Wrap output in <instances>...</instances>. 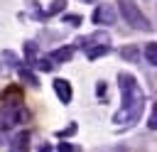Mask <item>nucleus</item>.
Segmentation results:
<instances>
[{
	"mask_svg": "<svg viewBox=\"0 0 157 152\" xmlns=\"http://www.w3.org/2000/svg\"><path fill=\"white\" fill-rule=\"evenodd\" d=\"M118 83H120V93H123V105L120 110L113 115V123L115 125H135L142 115V108H145V96H142V88L137 86L135 76L130 74H118Z\"/></svg>",
	"mask_w": 157,
	"mask_h": 152,
	"instance_id": "nucleus-1",
	"label": "nucleus"
},
{
	"mask_svg": "<svg viewBox=\"0 0 157 152\" xmlns=\"http://www.w3.org/2000/svg\"><path fill=\"white\" fill-rule=\"evenodd\" d=\"M118 7H120V12H123V17H125V22L130 27H135V29H152L150 20L142 15V10L135 5V0H118Z\"/></svg>",
	"mask_w": 157,
	"mask_h": 152,
	"instance_id": "nucleus-2",
	"label": "nucleus"
},
{
	"mask_svg": "<svg viewBox=\"0 0 157 152\" xmlns=\"http://www.w3.org/2000/svg\"><path fill=\"white\" fill-rule=\"evenodd\" d=\"M22 118H25V110L20 103H2L0 105V130H10V127L20 125Z\"/></svg>",
	"mask_w": 157,
	"mask_h": 152,
	"instance_id": "nucleus-3",
	"label": "nucleus"
},
{
	"mask_svg": "<svg viewBox=\"0 0 157 152\" xmlns=\"http://www.w3.org/2000/svg\"><path fill=\"white\" fill-rule=\"evenodd\" d=\"M96 25H113L115 20H118V15H115V7H110V5H98L96 10H93V17H91Z\"/></svg>",
	"mask_w": 157,
	"mask_h": 152,
	"instance_id": "nucleus-4",
	"label": "nucleus"
},
{
	"mask_svg": "<svg viewBox=\"0 0 157 152\" xmlns=\"http://www.w3.org/2000/svg\"><path fill=\"white\" fill-rule=\"evenodd\" d=\"M10 152H29V132L22 130L10 140Z\"/></svg>",
	"mask_w": 157,
	"mask_h": 152,
	"instance_id": "nucleus-5",
	"label": "nucleus"
},
{
	"mask_svg": "<svg viewBox=\"0 0 157 152\" xmlns=\"http://www.w3.org/2000/svg\"><path fill=\"white\" fill-rule=\"evenodd\" d=\"M54 91H56V96H59V101L61 103H69L71 101V86H69V81H64V78H56L54 81Z\"/></svg>",
	"mask_w": 157,
	"mask_h": 152,
	"instance_id": "nucleus-6",
	"label": "nucleus"
},
{
	"mask_svg": "<svg viewBox=\"0 0 157 152\" xmlns=\"http://www.w3.org/2000/svg\"><path fill=\"white\" fill-rule=\"evenodd\" d=\"M71 54H74V47H61V49L52 51V54H49V59L56 64V61H66V59H71Z\"/></svg>",
	"mask_w": 157,
	"mask_h": 152,
	"instance_id": "nucleus-7",
	"label": "nucleus"
},
{
	"mask_svg": "<svg viewBox=\"0 0 157 152\" xmlns=\"http://www.w3.org/2000/svg\"><path fill=\"white\" fill-rule=\"evenodd\" d=\"M145 59H147L152 66H157V42H150V44L145 47Z\"/></svg>",
	"mask_w": 157,
	"mask_h": 152,
	"instance_id": "nucleus-8",
	"label": "nucleus"
},
{
	"mask_svg": "<svg viewBox=\"0 0 157 152\" xmlns=\"http://www.w3.org/2000/svg\"><path fill=\"white\" fill-rule=\"evenodd\" d=\"M64 5H66L64 0H54V2L49 5V10H47V15H56V12H61V10H64Z\"/></svg>",
	"mask_w": 157,
	"mask_h": 152,
	"instance_id": "nucleus-9",
	"label": "nucleus"
},
{
	"mask_svg": "<svg viewBox=\"0 0 157 152\" xmlns=\"http://www.w3.org/2000/svg\"><path fill=\"white\" fill-rule=\"evenodd\" d=\"M147 125H150L152 130H157V103L152 105V113H150V120H147Z\"/></svg>",
	"mask_w": 157,
	"mask_h": 152,
	"instance_id": "nucleus-10",
	"label": "nucleus"
},
{
	"mask_svg": "<svg viewBox=\"0 0 157 152\" xmlns=\"http://www.w3.org/2000/svg\"><path fill=\"white\" fill-rule=\"evenodd\" d=\"M20 76H22V78H25V81H29V83H32V86H37V78H34V76H32V74H29V71H27V69H20Z\"/></svg>",
	"mask_w": 157,
	"mask_h": 152,
	"instance_id": "nucleus-11",
	"label": "nucleus"
},
{
	"mask_svg": "<svg viewBox=\"0 0 157 152\" xmlns=\"http://www.w3.org/2000/svg\"><path fill=\"white\" fill-rule=\"evenodd\" d=\"M59 152H74L71 145H59Z\"/></svg>",
	"mask_w": 157,
	"mask_h": 152,
	"instance_id": "nucleus-12",
	"label": "nucleus"
},
{
	"mask_svg": "<svg viewBox=\"0 0 157 152\" xmlns=\"http://www.w3.org/2000/svg\"><path fill=\"white\" fill-rule=\"evenodd\" d=\"M39 152H52V147H49V145H44V147H42Z\"/></svg>",
	"mask_w": 157,
	"mask_h": 152,
	"instance_id": "nucleus-13",
	"label": "nucleus"
},
{
	"mask_svg": "<svg viewBox=\"0 0 157 152\" xmlns=\"http://www.w3.org/2000/svg\"><path fill=\"white\" fill-rule=\"evenodd\" d=\"M83 2H96V0H83Z\"/></svg>",
	"mask_w": 157,
	"mask_h": 152,
	"instance_id": "nucleus-14",
	"label": "nucleus"
}]
</instances>
